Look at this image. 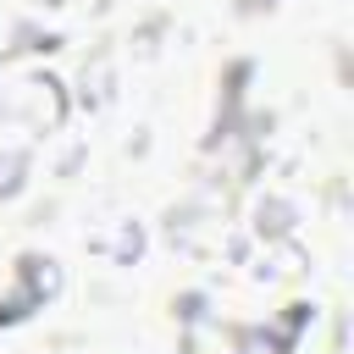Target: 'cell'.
I'll return each mask as SVG.
<instances>
[{
  "label": "cell",
  "mask_w": 354,
  "mask_h": 354,
  "mask_svg": "<svg viewBox=\"0 0 354 354\" xmlns=\"http://www.w3.org/2000/svg\"><path fill=\"white\" fill-rule=\"evenodd\" d=\"M11 105H17L28 122H39V127H55V122H61V88H55L50 77H28Z\"/></svg>",
  "instance_id": "6da1fadb"
},
{
  "label": "cell",
  "mask_w": 354,
  "mask_h": 354,
  "mask_svg": "<svg viewBox=\"0 0 354 354\" xmlns=\"http://www.w3.org/2000/svg\"><path fill=\"white\" fill-rule=\"evenodd\" d=\"M44 6H55V0H44Z\"/></svg>",
  "instance_id": "3957f363"
},
{
  "label": "cell",
  "mask_w": 354,
  "mask_h": 354,
  "mask_svg": "<svg viewBox=\"0 0 354 354\" xmlns=\"http://www.w3.org/2000/svg\"><path fill=\"white\" fill-rule=\"evenodd\" d=\"M238 354H282V348H277V343H266V337H249Z\"/></svg>",
  "instance_id": "7a4b0ae2"
}]
</instances>
